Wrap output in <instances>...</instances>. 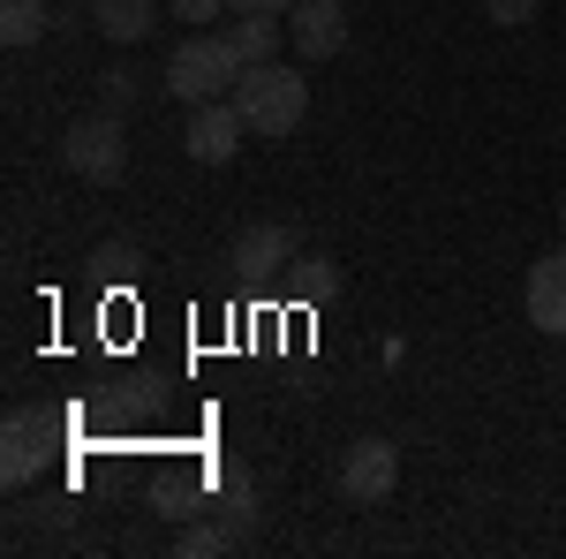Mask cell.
Instances as JSON below:
<instances>
[{
    "label": "cell",
    "instance_id": "1",
    "mask_svg": "<svg viewBox=\"0 0 566 559\" xmlns=\"http://www.w3.org/2000/svg\"><path fill=\"white\" fill-rule=\"evenodd\" d=\"M234 106H242V122L258 136H295L310 114V76L303 69H287V61H258V69H242L234 91H227Z\"/></svg>",
    "mask_w": 566,
    "mask_h": 559
},
{
    "label": "cell",
    "instance_id": "2",
    "mask_svg": "<svg viewBox=\"0 0 566 559\" xmlns=\"http://www.w3.org/2000/svg\"><path fill=\"white\" fill-rule=\"evenodd\" d=\"M234 76H242V61L227 53V39H181L175 53H167V91H175L181 106H205V99H227L234 91Z\"/></svg>",
    "mask_w": 566,
    "mask_h": 559
},
{
    "label": "cell",
    "instance_id": "3",
    "mask_svg": "<svg viewBox=\"0 0 566 559\" xmlns=\"http://www.w3.org/2000/svg\"><path fill=\"white\" fill-rule=\"evenodd\" d=\"M61 167L98 182V189H114L122 174H129V144H122V114H84V122H69L61 130Z\"/></svg>",
    "mask_w": 566,
    "mask_h": 559
},
{
    "label": "cell",
    "instance_id": "4",
    "mask_svg": "<svg viewBox=\"0 0 566 559\" xmlns=\"http://www.w3.org/2000/svg\"><path fill=\"white\" fill-rule=\"evenodd\" d=\"M53 438H61V424L45 408H8V424H0V484L8 491L39 484V469L53 462Z\"/></svg>",
    "mask_w": 566,
    "mask_h": 559
},
{
    "label": "cell",
    "instance_id": "5",
    "mask_svg": "<svg viewBox=\"0 0 566 559\" xmlns=\"http://www.w3.org/2000/svg\"><path fill=\"white\" fill-rule=\"evenodd\" d=\"M242 136H250L242 106H234V99H205V106H189L181 144H189V159H197V167H227V159L242 152Z\"/></svg>",
    "mask_w": 566,
    "mask_h": 559
},
{
    "label": "cell",
    "instance_id": "6",
    "mask_svg": "<svg viewBox=\"0 0 566 559\" xmlns=\"http://www.w3.org/2000/svg\"><path fill=\"white\" fill-rule=\"evenodd\" d=\"M392 484H400V454H392L386 438H355L348 462H340L348 507H378V499H392Z\"/></svg>",
    "mask_w": 566,
    "mask_h": 559
},
{
    "label": "cell",
    "instance_id": "7",
    "mask_svg": "<svg viewBox=\"0 0 566 559\" xmlns=\"http://www.w3.org/2000/svg\"><path fill=\"white\" fill-rule=\"evenodd\" d=\"M287 45H295L303 61H333V53L348 45V8H340V0H295V8H287Z\"/></svg>",
    "mask_w": 566,
    "mask_h": 559
},
{
    "label": "cell",
    "instance_id": "8",
    "mask_svg": "<svg viewBox=\"0 0 566 559\" xmlns=\"http://www.w3.org/2000/svg\"><path fill=\"white\" fill-rule=\"evenodd\" d=\"M287 258H295V235H287L280 219H250V227L234 235V250H227V265H234L242 280H272V272H287Z\"/></svg>",
    "mask_w": 566,
    "mask_h": 559
},
{
    "label": "cell",
    "instance_id": "9",
    "mask_svg": "<svg viewBox=\"0 0 566 559\" xmlns=\"http://www.w3.org/2000/svg\"><path fill=\"white\" fill-rule=\"evenodd\" d=\"M528 325L566 341V250H544L528 265Z\"/></svg>",
    "mask_w": 566,
    "mask_h": 559
},
{
    "label": "cell",
    "instance_id": "10",
    "mask_svg": "<svg viewBox=\"0 0 566 559\" xmlns=\"http://www.w3.org/2000/svg\"><path fill=\"white\" fill-rule=\"evenodd\" d=\"M212 491H219V521H227L234 537H250V529H258V484H250V469H242V462H219Z\"/></svg>",
    "mask_w": 566,
    "mask_h": 559
},
{
    "label": "cell",
    "instance_id": "11",
    "mask_svg": "<svg viewBox=\"0 0 566 559\" xmlns=\"http://www.w3.org/2000/svg\"><path fill=\"white\" fill-rule=\"evenodd\" d=\"M280 288L317 310V302L340 296V272H333V258H325V250H295V258H287V272H280Z\"/></svg>",
    "mask_w": 566,
    "mask_h": 559
},
{
    "label": "cell",
    "instance_id": "12",
    "mask_svg": "<svg viewBox=\"0 0 566 559\" xmlns=\"http://www.w3.org/2000/svg\"><path fill=\"white\" fill-rule=\"evenodd\" d=\"M91 23H98L114 45H136V39H151L159 0H91Z\"/></svg>",
    "mask_w": 566,
    "mask_h": 559
},
{
    "label": "cell",
    "instance_id": "13",
    "mask_svg": "<svg viewBox=\"0 0 566 559\" xmlns=\"http://www.w3.org/2000/svg\"><path fill=\"white\" fill-rule=\"evenodd\" d=\"M219 39H227V53H234L242 69H258V61H280V15H242V23H227Z\"/></svg>",
    "mask_w": 566,
    "mask_h": 559
},
{
    "label": "cell",
    "instance_id": "14",
    "mask_svg": "<svg viewBox=\"0 0 566 559\" xmlns=\"http://www.w3.org/2000/svg\"><path fill=\"white\" fill-rule=\"evenodd\" d=\"M45 31H53L45 0H0V39H8V45H39Z\"/></svg>",
    "mask_w": 566,
    "mask_h": 559
},
{
    "label": "cell",
    "instance_id": "15",
    "mask_svg": "<svg viewBox=\"0 0 566 559\" xmlns=\"http://www.w3.org/2000/svg\"><path fill=\"white\" fill-rule=\"evenodd\" d=\"M242 537L227 529V521H181V537H175V552L181 559H212V552H234Z\"/></svg>",
    "mask_w": 566,
    "mask_h": 559
},
{
    "label": "cell",
    "instance_id": "16",
    "mask_svg": "<svg viewBox=\"0 0 566 559\" xmlns=\"http://www.w3.org/2000/svg\"><path fill=\"white\" fill-rule=\"evenodd\" d=\"M136 272H144V250H136V242H98V250H91V280H114V288H129Z\"/></svg>",
    "mask_w": 566,
    "mask_h": 559
},
{
    "label": "cell",
    "instance_id": "17",
    "mask_svg": "<svg viewBox=\"0 0 566 559\" xmlns=\"http://www.w3.org/2000/svg\"><path fill=\"white\" fill-rule=\"evenodd\" d=\"M136 99H144V76L136 69H106V114H129Z\"/></svg>",
    "mask_w": 566,
    "mask_h": 559
},
{
    "label": "cell",
    "instance_id": "18",
    "mask_svg": "<svg viewBox=\"0 0 566 559\" xmlns=\"http://www.w3.org/2000/svg\"><path fill=\"white\" fill-rule=\"evenodd\" d=\"M483 15L506 23V31H522V23H536V0H483Z\"/></svg>",
    "mask_w": 566,
    "mask_h": 559
},
{
    "label": "cell",
    "instance_id": "19",
    "mask_svg": "<svg viewBox=\"0 0 566 559\" xmlns=\"http://www.w3.org/2000/svg\"><path fill=\"white\" fill-rule=\"evenodd\" d=\"M167 15H175V23H219L227 0H167Z\"/></svg>",
    "mask_w": 566,
    "mask_h": 559
},
{
    "label": "cell",
    "instance_id": "20",
    "mask_svg": "<svg viewBox=\"0 0 566 559\" xmlns=\"http://www.w3.org/2000/svg\"><path fill=\"white\" fill-rule=\"evenodd\" d=\"M227 8H234V15H287L295 0H227Z\"/></svg>",
    "mask_w": 566,
    "mask_h": 559
},
{
    "label": "cell",
    "instance_id": "21",
    "mask_svg": "<svg viewBox=\"0 0 566 559\" xmlns=\"http://www.w3.org/2000/svg\"><path fill=\"white\" fill-rule=\"evenodd\" d=\"M559 227H566V197H559Z\"/></svg>",
    "mask_w": 566,
    "mask_h": 559
}]
</instances>
